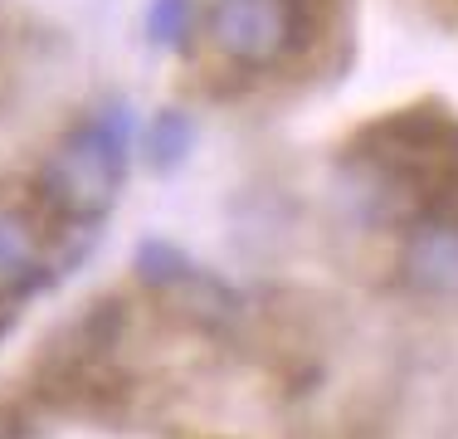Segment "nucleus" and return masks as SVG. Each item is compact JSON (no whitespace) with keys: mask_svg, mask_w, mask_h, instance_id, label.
<instances>
[{"mask_svg":"<svg viewBox=\"0 0 458 439\" xmlns=\"http://www.w3.org/2000/svg\"><path fill=\"white\" fill-rule=\"evenodd\" d=\"M127 147H132L127 108H107V113L73 123L39 167L35 191L45 201V211L79 229L107 220L127 181Z\"/></svg>","mask_w":458,"mask_h":439,"instance_id":"2","label":"nucleus"},{"mask_svg":"<svg viewBox=\"0 0 458 439\" xmlns=\"http://www.w3.org/2000/svg\"><path fill=\"white\" fill-rule=\"evenodd\" d=\"M400 279L424 298H458V220L424 215L410 220L400 245Z\"/></svg>","mask_w":458,"mask_h":439,"instance_id":"4","label":"nucleus"},{"mask_svg":"<svg viewBox=\"0 0 458 439\" xmlns=\"http://www.w3.org/2000/svg\"><path fill=\"white\" fill-rule=\"evenodd\" d=\"M210 39L239 69H274L302 49L288 0H220L210 15Z\"/></svg>","mask_w":458,"mask_h":439,"instance_id":"3","label":"nucleus"},{"mask_svg":"<svg viewBox=\"0 0 458 439\" xmlns=\"http://www.w3.org/2000/svg\"><path fill=\"white\" fill-rule=\"evenodd\" d=\"M332 5H336V0H288L293 25H298V39L302 44H312V39L322 35V25L332 20Z\"/></svg>","mask_w":458,"mask_h":439,"instance_id":"8","label":"nucleus"},{"mask_svg":"<svg viewBox=\"0 0 458 439\" xmlns=\"http://www.w3.org/2000/svg\"><path fill=\"white\" fill-rule=\"evenodd\" d=\"M49 279L45 239H39L35 220L0 205V303H15L35 293Z\"/></svg>","mask_w":458,"mask_h":439,"instance_id":"5","label":"nucleus"},{"mask_svg":"<svg viewBox=\"0 0 458 439\" xmlns=\"http://www.w3.org/2000/svg\"><path fill=\"white\" fill-rule=\"evenodd\" d=\"M352 171L376 220H458V117L434 103L376 117L352 142Z\"/></svg>","mask_w":458,"mask_h":439,"instance_id":"1","label":"nucleus"},{"mask_svg":"<svg viewBox=\"0 0 458 439\" xmlns=\"http://www.w3.org/2000/svg\"><path fill=\"white\" fill-rule=\"evenodd\" d=\"M191 137H195V127H191V117H181V113H161L157 123H151L147 132V161L151 167H176V161L191 151Z\"/></svg>","mask_w":458,"mask_h":439,"instance_id":"6","label":"nucleus"},{"mask_svg":"<svg viewBox=\"0 0 458 439\" xmlns=\"http://www.w3.org/2000/svg\"><path fill=\"white\" fill-rule=\"evenodd\" d=\"M191 0H151L147 10V35L157 44H181L185 30H191Z\"/></svg>","mask_w":458,"mask_h":439,"instance_id":"7","label":"nucleus"}]
</instances>
